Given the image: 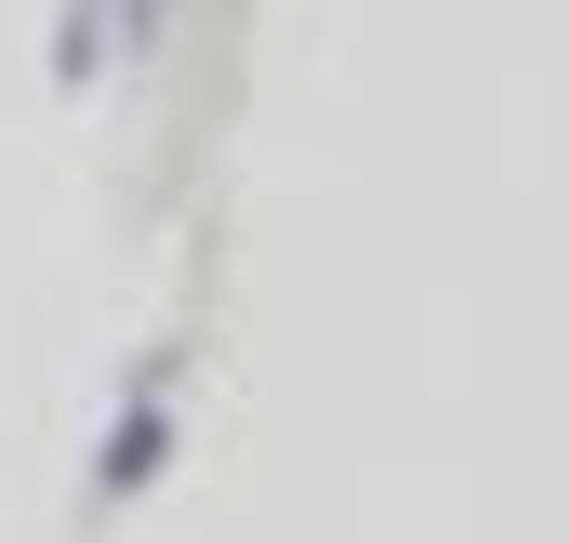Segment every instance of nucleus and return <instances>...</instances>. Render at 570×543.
I'll return each instance as SVG.
<instances>
[{
    "label": "nucleus",
    "instance_id": "nucleus-1",
    "mask_svg": "<svg viewBox=\"0 0 570 543\" xmlns=\"http://www.w3.org/2000/svg\"><path fill=\"white\" fill-rule=\"evenodd\" d=\"M159 464H173V411H159V398H134V411H120V437H107V491L134 504Z\"/></svg>",
    "mask_w": 570,
    "mask_h": 543
},
{
    "label": "nucleus",
    "instance_id": "nucleus-2",
    "mask_svg": "<svg viewBox=\"0 0 570 543\" xmlns=\"http://www.w3.org/2000/svg\"><path fill=\"white\" fill-rule=\"evenodd\" d=\"M94 53H107V0H67V27H53V80L80 93V80H94Z\"/></svg>",
    "mask_w": 570,
    "mask_h": 543
}]
</instances>
